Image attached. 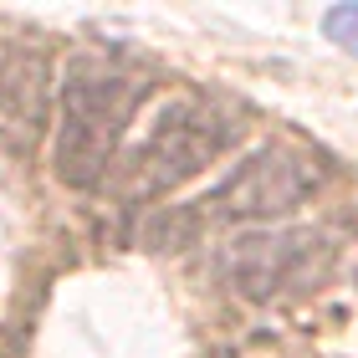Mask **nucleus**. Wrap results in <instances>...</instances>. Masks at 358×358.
Instances as JSON below:
<instances>
[{
	"label": "nucleus",
	"instance_id": "nucleus-1",
	"mask_svg": "<svg viewBox=\"0 0 358 358\" xmlns=\"http://www.w3.org/2000/svg\"><path fill=\"white\" fill-rule=\"evenodd\" d=\"M149 77L108 57H77L57 108V179L72 189L103 185L118 164V143L149 97Z\"/></svg>",
	"mask_w": 358,
	"mask_h": 358
},
{
	"label": "nucleus",
	"instance_id": "nucleus-2",
	"mask_svg": "<svg viewBox=\"0 0 358 358\" xmlns=\"http://www.w3.org/2000/svg\"><path fill=\"white\" fill-rule=\"evenodd\" d=\"M241 128L246 123L215 97H179V103L159 108L143 143L113 174V189L128 205H149L159 194L179 189L185 179H194L200 169H210L225 149H236Z\"/></svg>",
	"mask_w": 358,
	"mask_h": 358
},
{
	"label": "nucleus",
	"instance_id": "nucleus-3",
	"mask_svg": "<svg viewBox=\"0 0 358 358\" xmlns=\"http://www.w3.org/2000/svg\"><path fill=\"white\" fill-rule=\"evenodd\" d=\"M322 185L317 154L297 149V143H271V149L246 154L241 164L220 179L210 194H200L179 225L194 236L200 225H246V220H282L292 215L307 194Z\"/></svg>",
	"mask_w": 358,
	"mask_h": 358
},
{
	"label": "nucleus",
	"instance_id": "nucleus-4",
	"mask_svg": "<svg viewBox=\"0 0 358 358\" xmlns=\"http://www.w3.org/2000/svg\"><path fill=\"white\" fill-rule=\"evenodd\" d=\"M333 256L338 246L317 231H262L220 251V276L246 302H292L328 282Z\"/></svg>",
	"mask_w": 358,
	"mask_h": 358
},
{
	"label": "nucleus",
	"instance_id": "nucleus-5",
	"mask_svg": "<svg viewBox=\"0 0 358 358\" xmlns=\"http://www.w3.org/2000/svg\"><path fill=\"white\" fill-rule=\"evenodd\" d=\"M52 113V62L41 46L21 36H0V143L31 154L46 134Z\"/></svg>",
	"mask_w": 358,
	"mask_h": 358
},
{
	"label": "nucleus",
	"instance_id": "nucleus-6",
	"mask_svg": "<svg viewBox=\"0 0 358 358\" xmlns=\"http://www.w3.org/2000/svg\"><path fill=\"white\" fill-rule=\"evenodd\" d=\"M328 36L338 41V46H348V52L358 57V6H338V10H328Z\"/></svg>",
	"mask_w": 358,
	"mask_h": 358
}]
</instances>
